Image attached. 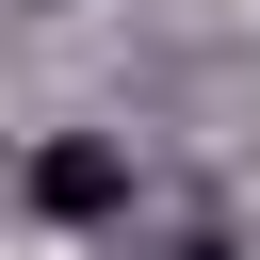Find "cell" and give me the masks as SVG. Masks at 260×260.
<instances>
[{
	"mask_svg": "<svg viewBox=\"0 0 260 260\" xmlns=\"http://www.w3.org/2000/svg\"><path fill=\"white\" fill-rule=\"evenodd\" d=\"M32 211H49V228H114V211H130V146H114V130H49V146H32Z\"/></svg>",
	"mask_w": 260,
	"mask_h": 260,
	"instance_id": "obj_1",
	"label": "cell"
}]
</instances>
